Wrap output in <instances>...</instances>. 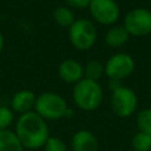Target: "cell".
Masks as SVG:
<instances>
[{"instance_id": "cell-1", "label": "cell", "mask_w": 151, "mask_h": 151, "mask_svg": "<svg viewBox=\"0 0 151 151\" xmlns=\"http://www.w3.org/2000/svg\"><path fill=\"white\" fill-rule=\"evenodd\" d=\"M48 127L44 118L35 111H29L19 117L15 126V134L25 149L37 150L44 147L48 139Z\"/></svg>"}, {"instance_id": "cell-2", "label": "cell", "mask_w": 151, "mask_h": 151, "mask_svg": "<svg viewBox=\"0 0 151 151\" xmlns=\"http://www.w3.org/2000/svg\"><path fill=\"white\" fill-rule=\"evenodd\" d=\"M73 100L83 111H93L103 101V88L98 81L83 78L74 84Z\"/></svg>"}, {"instance_id": "cell-3", "label": "cell", "mask_w": 151, "mask_h": 151, "mask_svg": "<svg viewBox=\"0 0 151 151\" xmlns=\"http://www.w3.org/2000/svg\"><path fill=\"white\" fill-rule=\"evenodd\" d=\"M34 111L45 120H55L67 116L68 107L61 96L53 92H45L37 98Z\"/></svg>"}, {"instance_id": "cell-4", "label": "cell", "mask_w": 151, "mask_h": 151, "mask_svg": "<svg viewBox=\"0 0 151 151\" xmlns=\"http://www.w3.org/2000/svg\"><path fill=\"white\" fill-rule=\"evenodd\" d=\"M68 38L76 48L88 50L93 46L97 38L96 26L87 19H78L68 28Z\"/></svg>"}, {"instance_id": "cell-5", "label": "cell", "mask_w": 151, "mask_h": 151, "mask_svg": "<svg viewBox=\"0 0 151 151\" xmlns=\"http://www.w3.org/2000/svg\"><path fill=\"white\" fill-rule=\"evenodd\" d=\"M137 104H138L137 96L131 88L122 85L112 91L111 107L112 111L118 117L124 118L131 116L136 111Z\"/></svg>"}, {"instance_id": "cell-6", "label": "cell", "mask_w": 151, "mask_h": 151, "mask_svg": "<svg viewBox=\"0 0 151 151\" xmlns=\"http://www.w3.org/2000/svg\"><path fill=\"white\" fill-rule=\"evenodd\" d=\"M124 27L130 35H147L151 33V12L146 8H134L130 11L125 17Z\"/></svg>"}, {"instance_id": "cell-7", "label": "cell", "mask_w": 151, "mask_h": 151, "mask_svg": "<svg viewBox=\"0 0 151 151\" xmlns=\"http://www.w3.org/2000/svg\"><path fill=\"white\" fill-rule=\"evenodd\" d=\"M105 74L110 80H118L129 77L134 70V61L126 53H116L109 58L105 64Z\"/></svg>"}, {"instance_id": "cell-8", "label": "cell", "mask_w": 151, "mask_h": 151, "mask_svg": "<svg viewBox=\"0 0 151 151\" xmlns=\"http://www.w3.org/2000/svg\"><path fill=\"white\" fill-rule=\"evenodd\" d=\"M90 13L101 25H112L119 18V7L114 0H91Z\"/></svg>"}, {"instance_id": "cell-9", "label": "cell", "mask_w": 151, "mask_h": 151, "mask_svg": "<svg viewBox=\"0 0 151 151\" xmlns=\"http://www.w3.org/2000/svg\"><path fill=\"white\" fill-rule=\"evenodd\" d=\"M58 73L63 81L68 84H77L84 78V67L79 61L74 59H66L59 65Z\"/></svg>"}, {"instance_id": "cell-10", "label": "cell", "mask_w": 151, "mask_h": 151, "mask_svg": "<svg viewBox=\"0 0 151 151\" xmlns=\"http://www.w3.org/2000/svg\"><path fill=\"white\" fill-rule=\"evenodd\" d=\"M71 146L73 151H98V140L91 131L80 130L73 134Z\"/></svg>"}, {"instance_id": "cell-11", "label": "cell", "mask_w": 151, "mask_h": 151, "mask_svg": "<svg viewBox=\"0 0 151 151\" xmlns=\"http://www.w3.org/2000/svg\"><path fill=\"white\" fill-rule=\"evenodd\" d=\"M35 100H37V97L34 96V93L32 91L20 90L13 96V98L11 100V106H12L13 111H15L20 114H24V113L32 111V109H34Z\"/></svg>"}, {"instance_id": "cell-12", "label": "cell", "mask_w": 151, "mask_h": 151, "mask_svg": "<svg viewBox=\"0 0 151 151\" xmlns=\"http://www.w3.org/2000/svg\"><path fill=\"white\" fill-rule=\"evenodd\" d=\"M130 34L127 33V31L125 29L124 26H113L111 27L106 34H105V42L110 46V47H120L123 46L127 39H129Z\"/></svg>"}, {"instance_id": "cell-13", "label": "cell", "mask_w": 151, "mask_h": 151, "mask_svg": "<svg viewBox=\"0 0 151 151\" xmlns=\"http://www.w3.org/2000/svg\"><path fill=\"white\" fill-rule=\"evenodd\" d=\"M24 149L15 132L8 129L0 131V151H24Z\"/></svg>"}, {"instance_id": "cell-14", "label": "cell", "mask_w": 151, "mask_h": 151, "mask_svg": "<svg viewBox=\"0 0 151 151\" xmlns=\"http://www.w3.org/2000/svg\"><path fill=\"white\" fill-rule=\"evenodd\" d=\"M53 19L60 27H64V28H70L72 26V24L76 21L73 12L70 8L64 7V6H60L54 9Z\"/></svg>"}, {"instance_id": "cell-15", "label": "cell", "mask_w": 151, "mask_h": 151, "mask_svg": "<svg viewBox=\"0 0 151 151\" xmlns=\"http://www.w3.org/2000/svg\"><path fill=\"white\" fill-rule=\"evenodd\" d=\"M104 72H105V67L98 60H91L84 67V76H85V78L90 79V80H94V81H97L103 76Z\"/></svg>"}, {"instance_id": "cell-16", "label": "cell", "mask_w": 151, "mask_h": 151, "mask_svg": "<svg viewBox=\"0 0 151 151\" xmlns=\"http://www.w3.org/2000/svg\"><path fill=\"white\" fill-rule=\"evenodd\" d=\"M131 144L136 151H149L151 150V136L139 131L133 136Z\"/></svg>"}, {"instance_id": "cell-17", "label": "cell", "mask_w": 151, "mask_h": 151, "mask_svg": "<svg viewBox=\"0 0 151 151\" xmlns=\"http://www.w3.org/2000/svg\"><path fill=\"white\" fill-rule=\"evenodd\" d=\"M137 126L140 132L151 136V109H144L139 111L137 116Z\"/></svg>"}, {"instance_id": "cell-18", "label": "cell", "mask_w": 151, "mask_h": 151, "mask_svg": "<svg viewBox=\"0 0 151 151\" xmlns=\"http://www.w3.org/2000/svg\"><path fill=\"white\" fill-rule=\"evenodd\" d=\"M45 151H67L66 144L58 137H48L44 145Z\"/></svg>"}, {"instance_id": "cell-19", "label": "cell", "mask_w": 151, "mask_h": 151, "mask_svg": "<svg viewBox=\"0 0 151 151\" xmlns=\"http://www.w3.org/2000/svg\"><path fill=\"white\" fill-rule=\"evenodd\" d=\"M13 122V112L6 107L0 105V131L7 130V127Z\"/></svg>"}, {"instance_id": "cell-20", "label": "cell", "mask_w": 151, "mask_h": 151, "mask_svg": "<svg viewBox=\"0 0 151 151\" xmlns=\"http://www.w3.org/2000/svg\"><path fill=\"white\" fill-rule=\"evenodd\" d=\"M65 2L73 8H85L88 7L91 0H65Z\"/></svg>"}, {"instance_id": "cell-21", "label": "cell", "mask_w": 151, "mask_h": 151, "mask_svg": "<svg viewBox=\"0 0 151 151\" xmlns=\"http://www.w3.org/2000/svg\"><path fill=\"white\" fill-rule=\"evenodd\" d=\"M2 47H4V35H2V33L0 31V52H1Z\"/></svg>"}]
</instances>
